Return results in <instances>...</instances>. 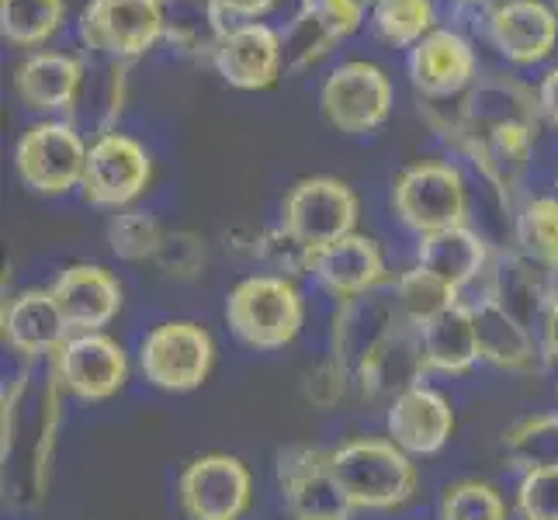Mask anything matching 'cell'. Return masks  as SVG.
<instances>
[{"label":"cell","instance_id":"cell-1","mask_svg":"<svg viewBox=\"0 0 558 520\" xmlns=\"http://www.w3.org/2000/svg\"><path fill=\"white\" fill-rule=\"evenodd\" d=\"M337 486L351 510H399L420 486L413 458L389 437H354L330 451Z\"/></svg>","mask_w":558,"mask_h":520},{"label":"cell","instance_id":"cell-2","mask_svg":"<svg viewBox=\"0 0 558 520\" xmlns=\"http://www.w3.org/2000/svg\"><path fill=\"white\" fill-rule=\"evenodd\" d=\"M226 323L254 351H281L305 323V302L292 278L250 275L226 295Z\"/></svg>","mask_w":558,"mask_h":520},{"label":"cell","instance_id":"cell-3","mask_svg":"<svg viewBox=\"0 0 558 520\" xmlns=\"http://www.w3.org/2000/svg\"><path fill=\"white\" fill-rule=\"evenodd\" d=\"M392 208L399 222L416 237H430L440 229L465 226L469 188L454 164L423 160L392 181Z\"/></svg>","mask_w":558,"mask_h":520},{"label":"cell","instance_id":"cell-4","mask_svg":"<svg viewBox=\"0 0 558 520\" xmlns=\"http://www.w3.org/2000/svg\"><path fill=\"white\" fill-rule=\"evenodd\" d=\"M216 364V340L191 319L153 326L140 343V368L160 392H195Z\"/></svg>","mask_w":558,"mask_h":520},{"label":"cell","instance_id":"cell-5","mask_svg":"<svg viewBox=\"0 0 558 520\" xmlns=\"http://www.w3.org/2000/svg\"><path fill=\"white\" fill-rule=\"evenodd\" d=\"M90 146L73 122L46 119L22 132L14 146V167L35 195H70L84 184Z\"/></svg>","mask_w":558,"mask_h":520},{"label":"cell","instance_id":"cell-6","mask_svg":"<svg viewBox=\"0 0 558 520\" xmlns=\"http://www.w3.org/2000/svg\"><path fill=\"white\" fill-rule=\"evenodd\" d=\"M396 90L389 73L368 60H348L330 70L319 90L323 119L343 136H368L392 114Z\"/></svg>","mask_w":558,"mask_h":520},{"label":"cell","instance_id":"cell-7","mask_svg":"<svg viewBox=\"0 0 558 520\" xmlns=\"http://www.w3.org/2000/svg\"><path fill=\"white\" fill-rule=\"evenodd\" d=\"M357 195L340 178H302L288 188L281 202V226L313 254L354 233L357 226Z\"/></svg>","mask_w":558,"mask_h":520},{"label":"cell","instance_id":"cell-8","mask_svg":"<svg viewBox=\"0 0 558 520\" xmlns=\"http://www.w3.org/2000/svg\"><path fill=\"white\" fill-rule=\"evenodd\" d=\"M76 28L87 49L111 63H129L163 38V11L160 0H87Z\"/></svg>","mask_w":558,"mask_h":520},{"label":"cell","instance_id":"cell-9","mask_svg":"<svg viewBox=\"0 0 558 520\" xmlns=\"http://www.w3.org/2000/svg\"><path fill=\"white\" fill-rule=\"evenodd\" d=\"M178 504L187 520H240L254 504V475L236 455H198L178 475Z\"/></svg>","mask_w":558,"mask_h":520},{"label":"cell","instance_id":"cell-10","mask_svg":"<svg viewBox=\"0 0 558 520\" xmlns=\"http://www.w3.org/2000/svg\"><path fill=\"white\" fill-rule=\"evenodd\" d=\"M153 181V160L140 140L125 132H101L90 143L87 170H84V198L94 208L125 211L136 198L146 195Z\"/></svg>","mask_w":558,"mask_h":520},{"label":"cell","instance_id":"cell-11","mask_svg":"<svg viewBox=\"0 0 558 520\" xmlns=\"http://www.w3.org/2000/svg\"><path fill=\"white\" fill-rule=\"evenodd\" d=\"M513 122L542 125L537 90H531L510 73H489L465 90V98H461L454 122H451V140L458 149H465L469 143L489 136L493 129H504Z\"/></svg>","mask_w":558,"mask_h":520},{"label":"cell","instance_id":"cell-12","mask_svg":"<svg viewBox=\"0 0 558 520\" xmlns=\"http://www.w3.org/2000/svg\"><path fill=\"white\" fill-rule=\"evenodd\" d=\"M63 389L84 402L114 399L129 382L125 347L108 334H70V340L56 351L52 368Z\"/></svg>","mask_w":558,"mask_h":520},{"label":"cell","instance_id":"cell-13","mask_svg":"<svg viewBox=\"0 0 558 520\" xmlns=\"http://www.w3.org/2000/svg\"><path fill=\"white\" fill-rule=\"evenodd\" d=\"M278 489L292 520H348L351 504L337 486L330 451L292 445L278 455Z\"/></svg>","mask_w":558,"mask_h":520},{"label":"cell","instance_id":"cell-14","mask_svg":"<svg viewBox=\"0 0 558 520\" xmlns=\"http://www.w3.org/2000/svg\"><path fill=\"white\" fill-rule=\"evenodd\" d=\"M423 372H427V361H423L420 334H416V326L402 316L368 347V351L361 354L351 378L357 382L361 396L396 399L399 392L420 385Z\"/></svg>","mask_w":558,"mask_h":520},{"label":"cell","instance_id":"cell-15","mask_svg":"<svg viewBox=\"0 0 558 520\" xmlns=\"http://www.w3.org/2000/svg\"><path fill=\"white\" fill-rule=\"evenodd\" d=\"M486 38L507 63L537 66L558 46V14L545 0H499L486 17Z\"/></svg>","mask_w":558,"mask_h":520},{"label":"cell","instance_id":"cell-16","mask_svg":"<svg viewBox=\"0 0 558 520\" xmlns=\"http://www.w3.org/2000/svg\"><path fill=\"white\" fill-rule=\"evenodd\" d=\"M211 66L229 87L236 90H267L278 84L284 66V38L264 22L229 25L219 43Z\"/></svg>","mask_w":558,"mask_h":520},{"label":"cell","instance_id":"cell-17","mask_svg":"<svg viewBox=\"0 0 558 520\" xmlns=\"http://www.w3.org/2000/svg\"><path fill=\"white\" fill-rule=\"evenodd\" d=\"M49 292L60 302L70 334H105V326L122 313V281L101 264L63 267Z\"/></svg>","mask_w":558,"mask_h":520},{"label":"cell","instance_id":"cell-18","mask_svg":"<svg viewBox=\"0 0 558 520\" xmlns=\"http://www.w3.org/2000/svg\"><path fill=\"white\" fill-rule=\"evenodd\" d=\"M410 81L423 98H454L475 84V49L454 28H434L420 46L410 49Z\"/></svg>","mask_w":558,"mask_h":520},{"label":"cell","instance_id":"cell-19","mask_svg":"<svg viewBox=\"0 0 558 520\" xmlns=\"http://www.w3.org/2000/svg\"><path fill=\"white\" fill-rule=\"evenodd\" d=\"M385 431H389V440H396L410 458H427L451 440L454 410L440 392L427 389V385H413V389L399 392L389 402Z\"/></svg>","mask_w":558,"mask_h":520},{"label":"cell","instance_id":"cell-20","mask_svg":"<svg viewBox=\"0 0 558 520\" xmlns=\"http://www.w3.org/2000/svg\"><path fill=\"white\" fill-rule=\"evenodd\" d=\"M313 275L323 292H330L337 302H354L372 295L375 288L389 278L381 246L372 237L351 233L313 254Z\"/></svg>","mask_w":558,"mask_h":520},{"label":"cell","instance_id":"cell-21","mask_svg":"<svg viewBox=\"0 0 558 520\" xmlns=\"http://www.w3.org/2000/svg\"><path fill=\"white\" fill-rule=\"evenodd\" d=\"M84 63L73 52L38 49L14 70V94L38 114H70L84 90Z\"/></svg>","mask_w":558,"mask_h":520},{"label":"cell","instance_id":"cell-22","mask_svg":"<svg viewBox=\"0 0 558 520\" xmlns=\"http://www.w3.org/2000/svg\"><path fill=\"white\" fill-rule=\"evenodd\" d=\"M4 340L14 354L28 361L56 358V351L70 340V326L49 288H28L4 305Z\"/></svg>","mask_w":558,"mask_h":520},{"label":"cell","instance_id":"cell-23","mask_svg":"<svg viewBox=\"0 0 558 520\" xmlns=\"http://www.w3.org/2000/svg\"><path fill=\"white\" fill-rule=\"evenodd\" d=\"M472 316H475V334H478V358L504 372L537 368L542 347L534 343L527 323L517 319L504 302L486 292V299L472 302Z\"/></svg>","mask_w":558,"mask_h":520},{"label":"cell","instance_id":"cell-24","mask_svg":"<svg viewBox=\"0 0 558 520\" xmlns=\"http://www.w3.org/2000/svg\"><path fill=\"white\" fill-rule=\"evenodd\" d=\"M416 267L430 271L448 288L461 295L469 285H475L489 271V246L469 226L440 229V233L420 237L416 243Z\"/></svg>","mask_w":558,"mask_h":520},{"label":"cell","instance_id":"cell-25","mask_svg":"<svg viewBox=\"0 0 558 520\" xmlns=\"http://www.w3.org/2000/svg\"><path fill=\"white\" fill-rule=\"evenodd\" d=\"M416 334H420L427 372L465 375L475 368V361H483L478 358V334H475V316L469 302H454L451 310L420 323Z\"/></svg>","mask_w":558,"mask_h":520},{"label":"cell","instance_id":"cell-26","mask_svg":"<svg viewBox=\"0 0 558 520\" xmlns=\"http://www.w3.org/2000/svg\"><path fill=\"white\" fill-rule=\"evenodd\" d=\"M534 140H537V125H524V122H513L504 129H493L489 136L469 143L465 157L483 170V178L499 188V191H513L521 184L524 170L534 157Z\"/></svg>","mask_w":558,"mask_h":520},{"label":"cell","instance_id":"cell-27","mask_svg":"<svg viewBox=\"0 0 558 520\" xmlns=\"http://www.w3.org/2000/svg\"><path fill=\"white\" fill-rule=\"evenodd\" d=\"M160 11L163 38L181 56H195V60H211L229 32L216 0H160Z\"/></svg>","mask_w":558,"mask_h":520},{"label":"cell","instance_id":"cell-28","mask_svg":"<svg viewBox=\"0 0 558 520\" xmlns=\"http://www.w3.org/2000/svg\"><path fill=\"white\" fill-rule=\"evenodd\" d=\"M66 22V0H0V35L17 49H43Z\"/></svg>","mask_w":558,"mask_h":520},{"label":"cell","instance_id":"cell-29","mask_svg":"<svg viewBox=\"0 0 558 520\" xmlns=\"http://www.w3.org/2000/svg\"><path fill=\"white\" fill-rule=\"evenodd\" d=\"M517 254L542 267L548 275H558V198H531L513 219Z\"/></svg>","mask_w":558,"mask_h":520},{"label":"cell","instance_id":"cell-30","mask_svg":"<svg viewBox=\"0 0 558 520\" xmlns=\"http://www.w3.org/2000/svg\"><path fill=\"white\" fill-rule=\"evenodd\" d=\"M437 28L434 0H378L372 8V32L392 49H413Z\"/></svg>","mask_w":558,"mask_h":520},{"label":"cell","instance_id":"cell-31","mask_svg":"<svg viewBox=\"0 0 558 520\" xmlns=\"http://www.w3.org/2000/svg\"><path fill=\"white\" fill-rule=\"evenodd\" d=\"M504 451L521 472L558 465V410L521 420L504 434Z\"/></svg>","mask_w":558,"mask_h":520},{"label":"cell","instance_id":"cell-32","mask_svg":"<svg viewBox=\"0 0 558 520\" xmlns=\"http://www.w3.org/2000/svg\"><path fill=\"white\" fill-rule=\"evenodd\" d=\"M396 302H399V313L413 326H420L434 319L437 313L451 310L454 302H461V295L440 278H434L430 271H423V267H410V271H402L396 278Z\"/></svg>","mask_w":558,"mask_h":520},{"label":"cell","instance_id":"cell-33","mask_svg":"<svg viewBox=\"0 0 558 520\" xmlns=\"http://www.w3.org/2000/svg\"><path fill=\"white\" fill-rule=\"evenodd\" d=\"M163 229L160 222L149 216V211H136V208H125L119 216H111L108 222V243H111V254L119 261H157L160 246H163Z\"/></svg>","mask_w":558,"mask_h":520},{"label":"cell","instance_id":"cell-34","mask_svg":"<svg viewBox=\"0 0 558 520\" xmlns=\"http://www.w3.org/2000/svg\"><path fill=\"white\" fill-rule=\"evenodd\" d=\"M437 520H507V499L483 479H461L440 496Z\"/></svg>","mask_w":558,"mask_h":520},{"label":"cell","instance_id":"cell-35","mask_svg":"<svg viewBox=\"0 0 558 520\" xmlns=\"http://www.w3.org/2000/svg\"><path fill=\"white\" fill-rule=\"evenodd\" d=\"M63 382L49 372L46 392H43V416H38V440H35V458H32V479H35V493L43 496L49 486V472L56 461V440L63 431Z\"/></svg>","mask_w":558,"mask_h":520},{"label":"cell","instance_id":"cell-36","mask_svg":"<svg viewBox=\"0 0 558 520\" xmlns=\"http://www.w3.org/2000/svg\"><path fill=\"white\" fill-rule=\"evenodd\" d=\"M254 254L267 264V275H281V278H299L305 271H313V250L302 246L284 226L267 229L257 240Z\"/></svg>","mask_w":558,"mask_h":520},{"label":"cell","instance_id":"cell-37","mask_svg":"<svg viewBox=\"0 0 558 520\" xmlns=\"http://www.w3.org/2000/svg\"><path fill=\"white\" fill-rule=\"evenodd\" d=\"M517 517L558 520V465L527 469L517 483Z\"/></svg>","mask_w":558,"mask_h":520},{"label":"cell","instance_id":"cell-38","mask_svg":"<svg viewBox=\"0 0 558 520\" xmlns=\"http://www.w3.org/2000/svg\"><path fill=\"white\" fill-rule=\"evenodd\" d=\"M299 14L313 22L330 43H343L364 25V4L361 0H302Z\"/></svg>","mask_w":558,"mask_h":520},{"label":"cell","instance_id":"cell-39","mask_svg":"<svg viewBox=\"0 0 558 520\" xmlns=\"http://www.w3.org/2000/svg\"><path fill=\"white\" fill-rule=\"evenodd\" d=\"M157 264L174 278H195L205 267V240L195 233H167Z\"/></svg>","mask_w":558,"mask_h":520},{"label":"cell","instance_id":"cell-40","mask_svg":"<svg viewBox=\"0 0 558 520\" xmlns=\"http://www.w3.org/2000/svg\"><path fill=\"white\" fill-rule=\"evenodd\" d=\"M219 11L226 14V22H260V17L271 11L278 0H216Z\"/></svg>","mask_w":558,"mask_h":520},{"label":"cell","instance_id":"cell-41","mask_svg":"<svg viewBox=\"0 0 558 520\" xmlns=\"http://www.w3.org/2000/svg\"><path fill=\"white\" fill-rule=\"evenodd\" d=\"M537 114H542L545 125L558 129V66H551L537 81Z\"/></svg>","mask_w":558,"mask_h":520},{"label":"cell","instance_id":"cell-42","mask_svg":"<svg viewBox=\"0 0 558 520\" xmlns=\"http://www.w3.org/2000/svg\"><path fill=\"white\" fill-rule=\"evenodd\" d=\"M537 347H542L545 361H558V295H551L548 310L542 313V334H537Z\"/></svg>","mask_w":558,"mask_h":520},{"label":"cell","instance_id":"cell-43","mask_svg":"<svg viewBox=\"0 0 558 520\" xmlns=\"http://www.w3.org/2000/svg\"><path fill=\"white\" fill-rule=\"evenodd\" d=\"M458 4H465V8H478V4H489V0H458Z\"/></svg>","mask_w":558,"mask_h":520},{"label":"cell","instance_id":"cell-44","mask_svg":"<svg viewBox=\"0 0 558 520\" xmlns=\"http://www.w3.org/2000/svg\"><path fill=\"white\" fill-rule=\"evenodd\" d=\"M361 4H364V8H368V4L375 8V4H378V0H361Z\"/></svg>","mask_w":558,"mask_h":520},{"label":"cell","instance_id":"cell-45","mask_svg":"<svg viewBox=\"0 0 558 520\" xmlns=\"http://www.w3.org/2000/svg\"><path fill=\"white\" fill-rule=\"evenodd\" d=\"M551 11H555V14H558V0H551Z\"/></svg>","mask_w":558,"mask_h":520}]
</instances>
